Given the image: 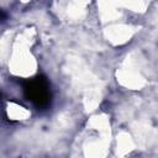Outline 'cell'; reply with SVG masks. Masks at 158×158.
I'll use <instances>...</instances> for the list:
<instances>
[{"instance_id":"cell-1","label":"cell","mask_w":158,"mask_h":158,"mask_svg":"<svg viewBox=\"0 0 158 158\" xmlns=\"http://www.w3.org/2000/svg\"><path fill=\"white\" fill-rule=\"evenodd\" d=\"M23 93L27 100H30L38 109H44L51 104V86L48 80L42 75L27 80L23 85Z\"/></svg>"}]
</instances>
